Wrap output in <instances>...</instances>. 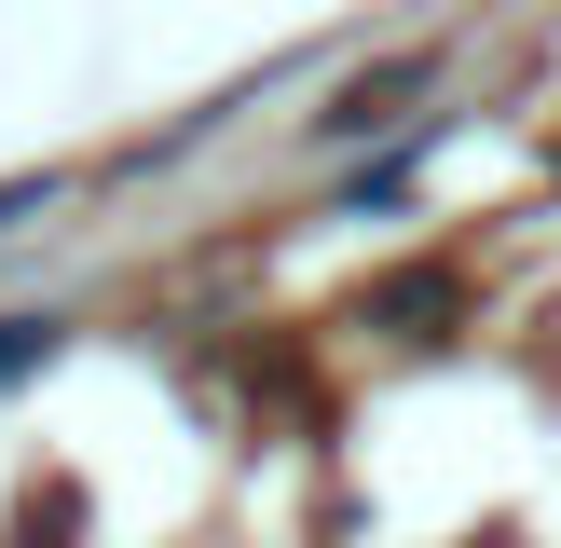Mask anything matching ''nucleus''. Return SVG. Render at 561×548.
Instances as JSON below:
<instances>
[{"instance_id":"nucleus-1","label":"nucleus","mask_w":561,"mask_h":548,"mask_svg":"<svg viewBox=\"0 0 561 548\" xmlns=\"http://www.w3.org/2000/svg\"><path fill=\"white\" fill-rule=\"evenodd\" d=\"M453 274H383V288H370V329H438V316H453Z\"/></svg>"},{"instance_id":"nucleus-2","label":"nucleus","mask_w":561,"mask_h":548,"mask_svg":"<svg viewBox=\"0 0 561 548\" xmlns=\"http://www.w3.org/2000/svg\"><path fill=\"white\" fill-rule=\"evenodd\" d=\"M42 343H55V316H0V384H14L27 356H42Z\"/></svg>"},{"instance_id":"nucleus-3","label":"nucleus","mask_w":561,"mask_h":548,"mask_svg":"<svg viewBox=\"0 0 561 548\" xmlns=\"http://www.w3.org/2000/svg\"><path fill=\"white\" fill-rule=\"evenodd\" d=\"M548 164H561V151H548Z\"/></svg>"}]
</instances>
